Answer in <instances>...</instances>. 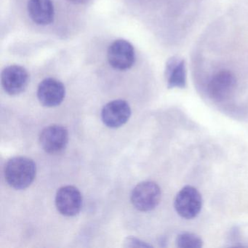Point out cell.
<instances>
[{
  "instance_id": "5b68a950",
  "label": "cell",
  "mask_w": 248,
  "mask_h": 248,
  "mask_svg": "<svg viewBox=\"0 0 248 248\" xmlns=\"http://www.w3.org/2000/svg\"><path fill=\"white\" fill-rule=\"evenodd\" d=\"M107 58L110 66L117 70L130 69L136 62V53L133 46L124 40L114 41L108 49Z\"/></svg>"
},
{
  "instance_id": "4fadbf2b",
  "label": "cell",
  "mask_w": 248,
  "mask_h": 248,
  "mask_svg": "<svg viewBox=\"0 0 248 248\" xmlns=\"http://www.w3.org/2000/svg\"><path fill=\"white\" fill-rule=\"evenodd\" d=\"M176 245L181 248H200L203 246V241L195 233L184 232L177 236Z\"/></svg>"
},
{
  "instance_id": "9c48e42d",
  "label": "cell",
  "mask_w": 248,
  "mask_h": 248,
  "mask_svg": "<svg viewBox=\"0 0 248 248\" xmlns=\"http://www.w3.org/2000/svg\"><path fill=\"white\" fill-rule=\"evenodd\" d=\"M66 95L64 85L58 79L47 78L40 82L37 89V98L46 107H56L63 102Z\"/></svg>"
},
{
  "instance_id": "3957f363",
  "label": "cell",
  "mask_w": 248,
  "mask_h": 248,
  "mask_svg": "<svg viewBox=\"0 0 248 248\" xmlns=\"http://www.w3.org/2000/svg\"><path fill=\"white\" fill-rule=\"evenodd\" d=\"M161 197V188L157 184L153 181H144L138 184L132 191V204L140 211H151L157 207Z\"/></svg>"
},
{
  "instance_id": "7c38bea8",
  "label": "cell",
  "mask_w": 248,
  "mask_h": 248,
  "mask_svg": "<svg viewBox=\"0 0 248 248\" xmlns=\"http://www.w3.org/2000/svg\"><path fill=\"white\" fill-rule=\"evenodd\" d=\"M27 8L31 19L39 25H48L54 19L52 0H29Z\"/></svg>"
},
{
  "instance_id": "8992f818",
  "label": "cell",
  "mask_w": 248,
  "mask_h": 248,
  "mask_svg": "<svg viewBox=\"0 0 248 248\" xmlns=\"http://www.w3.org/2000/svg\"><path fill=\"white\" fill-rule=\"evenodd\" d=\"M69 141V133L66 127L59 124H52L46 127L40 136L43 149L47 153L59 154L66 149Z\"/></svg>"
},
{
  "instance_id": "8fae6325",
  "label": "cell",
  "mask_w": 248,
  "mask_h": 248,
  "mask_svg": "<svg viewBox=\"0 0 248 248\" xmlns=\"http://www.w3.org/2000/svg\"><path fill=\"white\" fill-rule=\"evenodd\" d=\"M165 78L168 88H183L186 85V66L184 59L173 56L167 62Z\"/></svg>"
},
{
  "instance_id": "277c9868",
  "label": "cell",
  "mask_w": 248,
  "mask_h": 248,
  "mask_svg": "<svg viewBox=\"0 0 248 248\" xmlns=\"http://www.w3.org/2000/svg\"><path fill=\"white\" fill-rule=\"evenodd\" d=\"M237 81L230 71L222 70L216 73L209 82L207 93L213 101L223 102L229 99L236 91Z\"/></svg>"
},
{
  "instance_id": "30bf717a",
  "label": "cell",
  "mask_w": 248,
  "mask_h": 248,
  "mask_svg": "<svg viewBox=\"0 0 248 248\" xmlns=\"http://www.w3.org/2000/svg\"><path fill=\"white\" fill-rule=\"evenodd\" d=\"M131 115L128 103L123 100H115L104 106L101 112L103 122L107 127L117 128L125 124Z\"/></svg>"
},
{
  "instance_id": "9a60e30c",
  "label": "cell",
  "mask_w": 248,
  "mask_h": 248,
  "mask_svg": "<svg viewBox=\"0 0 248 248\" xmlns=\"http://www.w3.org/2000/svg\"><path fill=\"white\" fill-rule=\"evenodd\" d=\"M67 1L72 2V3L79 4V5H81V4L87 3L89 0H67Z\"/></svg>"
},
{
  "instance_id": "ba28073f",
  "label": "cell",
  "mask_w": 248,
  "mask_h": 248,
  "mask_svg": "<svg viewBox=\"0 0 248 248\" xmlns=\"http://www.w3.org/2000/svg\"><path fill=\"white\" fill-rule=\"evenodd\" d=\"M82 204V194L76 187L66 186L59 188L57 191L56 207L63 216H76L80 211Z\"/></svg>"
},
{
  "instance_id": "52a82bcc",
  "label": "cell",
  "mask_w": 248,
  "mask_h": 248,
  "mask_svg": "<svg viewBox=\"0 0 248 248\" xmlns=\"http://www.w3.org/2000/svg\"><path fill=\"white\" fill-rule=\"evenodd\" d=\"M1 81L2 88L7 93L17 95L25 91L30 81V75L22 66L12 65L2 71Z\"/></svg>"
},
{
  "instance_id": "5bb4252c",
  "label": "cell",
  "mask_w": 248,
  "mask_h": 248,
  "mask_svg": "<svg viewBox=\"0 0 248 248\" xmlns=\"http://www.w3.org/2000/svg\"><path fill=\"white\" fill-rule=\"evenodd\" d=\"M124 243H125L124 246L129 247V248H134V247H137V248H150V247H152V245L146 244V242L135 237L127 238Z\"/></svg>"
},
{
  "instance_id": "7a4b0ae2",
  "label": "cell",
  "mask_w": 248,
  "mask_h": 248,
  "mask_svg": "<svg viewBox=\"0 0 248 248\" xmlns=\"http://www.w3.org/2000/svg\"><path fill=\"white\" fill-rule=\"evenodd\" d=\"M202 203V197L200 191L195 187L186 186L177 194L174 207L183 218L192 219L200 214Z\"/></svg>"
},
{
  "instance_id": "6da1fadb",
  "label": "cell",
  "mask_w": 248,
  "mask_h": 248,
  "mask_svg": "<svg viewBox=\"0 0 248 248\" xmlns=\"http://www.w3.org/2000/svg\"><path fill=\"white\" fill-rule=\"evenodd\" d=\"M37 167L32 159L16 156L8 161L5 167L7 183L16 189H24L30 186L36 176Z\"/></svg>"
}]
</instances>
